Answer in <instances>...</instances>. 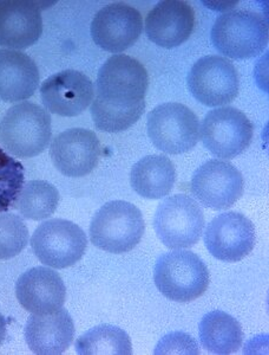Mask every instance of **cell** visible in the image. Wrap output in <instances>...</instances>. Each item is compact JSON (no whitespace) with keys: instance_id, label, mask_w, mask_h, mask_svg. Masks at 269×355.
<instances>
[{"instance_id":"6da1fadb","label":"cell","mask_w":269,"mask_h":355,"mask_svg":"<svg viewBox=\"0 0 269 355\" xmlns=\"http://www.w3.org/2000/svg\"><path fill=\"white\" fill-rule=\"evenodd\" d=\"M148 87V71L136 58L113 55L106 60L97 75L90 110L97 130L120 133L135 125L145 112Z\"/></svg>"},{"instance_id":"30bf717a","label":"cell","mask_w":269,"mask_h":355,"mask_svg":"<svg viewBox=\"0 0 269 355\" xmlns=\"http://www.w3.org/2000/svg\"><path fill=\"white\" fill-rule=\"evenodd\" d=\"M187 80L189 92L207 107L229 105L239 95V73L225 57H202L190 69Z\"/></svg>"},{"instance_id":"9c48e42d","label":"cell","mask_w":269,"mask_h":355,"mask_svg":"<svg viewBox=\"0 0 269 355\" xmlns=\"http://www.w3.org/2000/svg\"><path fill=\"white\" fill-rule=\"evenodd\" d=\"M200 130L205 148L220 159H233L243 153L254 137L252 121L234 107L210 110Z\"/></svg>"},{"instance_id":"277c9868","label":"cell","mask_w":269,"mask_h":355,"mask_svg":"<svg viewBox=\"0 0 269 355\" xmlns=\"http://www.w3.org/2000/svg\"><path fill=\"white\" fill-rule=\"evenodd\" d=\"M154 281L161 294L175 302H192L208 291V268L193 251L162 254L154 269Z\"/></svg>"},{"instance_id":"ffe728a7","label":"cell","mask_w":269,"mask_h":355,"mask_svg":"<svg viewBox=\"0 0 269 355\" xmlns=\"http://www.w3.org/2000/svg\"><path fill=\"white\" fill-rule=\"evenodd\" d=\"M38 85L39 70L31 57L16 50H0V101L28 100Z\"/></svg>"},{"instance_id":"7a4b0ae2","label":"cell","mask_w":269,"mask_h":355,"mask_svg":"<svg viewBox=\"0 0 269 355\" xmlns=\"http://www.w3.org/2000/svg\"><path fill=\"white\" fill-rule=\"evenodd\" d=\"M212 42L219 53L233 60L261 55L268 45V21L252 10H234L217 17L212 28Z\"/></svg>"},{"instance_id":"7c38bea8","label":"cell","mask_w":269,"mask_h":355,"mask_svg":"<svg viewBox=\"0 0 269 355\" xmlns=\"http://www.w3.org/2000/svg\"><path fill=\"white\" fill-rule=\"evenodd\" d=\"M203 241L209 254L215 259L222 262H239L253 251L257 242L255 226L245 214L225 212L209 223Z\"/></svg>"},{"instance_id":"ba28073f","label":"cell","mask_w":269,"mask_h":355,"mask_svg":"<svg viewBox=\"0 0 269 355\" xmlns=\"http://www.w3.org/2000/svg\"><path fill=\"white\" fill-rule=\"evenodd\" d=\"M31 248L45 266L65 269L84 256L88 239L84 231L66 219H50L37 227Z\"/></svg>"},{"instance_id":"cb8c5ba5","label":"cell","mask_w":269,"mask_h":355,"mask_svg":"<svg viewBox=\"0 0 269 355\" xmlns=\"http://www.w3.org/2000/svg\"><path fill=\"white\" fill-rule=\"evenodd\" d=\"M76 351L81 355H130L133 346L123 329L111 324H102L77 340Z\"/></svg>"},{"instance_id":"3957f363","label":"cell","mask_w":269,"mask_h":355,"mask_svg":"<svg viewBox=\"0 0 269 355\" xmlns=\"http://www.w3.org/2000/svg\"><path fill=\"white\" fill-rule=\"evenodd\" d=\"M53 137L50 114L41 105L21 102L0 121V144L17 157H33L48 148Z\"/></svg>"},{"instance_id":"5b68a950","label":"cell","mask_w":269,"mask_h":355,"mask_svg":"<svg viewBox=\"0 0 269 355\" xmlns=\"http://www.w3.org/2000/svg\"><path fill=\"white\" fill-rule=\"evenodd\" d=\"M145 223L138 207L124 200L102 206L90 224L93 245L111 254H125L136 248L145 234Z\"/></svg>"},{"instance_id":"8fae6325","label":"cell","mask_w":269,"mask_h":355,"mask_svg":"<svg viewBox=\"0 0 269 355\" xmlns=\"http://www.w3.org/2000/svg\"><path fill=\"white\" fill-rule=\"evenodd\" d=\"M192 192L202 205L212 210H227L241 198L245 182L232 162L209 160L192 178Z\"/></svg>"},{"instance_id":"83f0119b","label":"cell","mask_w":269,"mask_h":355,"mask_svg":"<svg viewBox=\"0 0 269 355\" xmlns=\"http://www.w3.org/2000/svg\"><path fill=\"white\" fill-rule=\"evenodd\" d=\"M6 319L3 315L0 314V345L3 343L5 338H6Z\"/></svg>"},{"instance_id":"44dd1931","label":"cell","mask_w":269,"mask_h":355,"mask_svg":"<svg viewBox=\"0 0 269 355\" xmlns=\"http://www.w3.org/2000/svg\"><path fill=\"white\" fill-rule=\"evenodd\" d=\"M176 168L165 155L153 154L133 166L130 182L133 191L145 199H161L173 190Z\"/></svg>"},{"instance_id":"e0dca14e","label":"cell","mask_w":269,"mask_h":355,"mask_svg":"<svg viewBox=\"0 0 269 355\" xmlns=\"http://www.w3.org/2000/svg\"><path fill=\"white\" fill-rule=\"evenodd\" d=\"M16 295L21 307L30 313L50 314L64 306L66 287L57 271L37 266L18 279Z\"/></svg>"},{"instance_id":"d6986e66","label":"cell","mask_w":269,"mask_h":355,"mask_svg":"<svg viewBox=\"0 0 269 355\" xmlns=\"http://www.w3.org/2000/svg\"><path fill=\"white\" fill-rule=\"evenodd\" d=\"M24 335L35 354H63L75 339V324L68 311L61 308L50 314L31 315Z\"/></svg>"},{"instance_id":"603a6c76","label":"cell","mask_w":269,"mask_h":355,"mask_svg":"<svg viewBox=\"0 0 269 355\" xmlns=\"http://www.w3.org/2000/svg\"><path fill=\"white\" fill-rule=\"evenodd\" d=\"M59 204V192L56 186L45 180L26 182L13 207L26 219L43 220L55 214Z\"/></svg>"},{"instance_id":"5bb4252c","label":"cell","mask_w":269,"mask_h":355,"mask_svg":"<svg viewBox=\"0 0 269 355\" xmlns=\"http://www.w3.org/2000/svg\"><path fill=\"white\" fill-rule=\"evenodd\" d=\"M41 96L50 113L75 117L93 103L95 87L85 73L68 69L46 78L41 83Z\"/></svg>"},{"instance_id":"9a60e30c","label":"cell","mask_w":269,"mask_h":355,"mask_svg":"<svg viewBox=\"0 0 269 355\" xmlns=\"http://www.w3.org/2000/svg\"><path fill=\"white\" fill-rule=\"evenodd\" d=\"M53 165L65 177L91 173L101 159V142L93 130L73 128L58 134L50 148Z\"/></svg>"},{"instance_id":"ac0fdd59","label":"cell","mask_w":269,"mask_h":355,"mask_svg":"<svg viewBox=\"0 0 269 355\" xmlns=\"http://www.w3.org/2000/svg\"><path fill=\"white\" fill-rule=\"evenodd\" d=\"M43 33V18L35 1L0 0V46L24 50Z\"/></svg>"},{"instance_id":"52a82bcc","label":"cell","mask_w":269,"mask_h":355,"mask_svg":"<svg viewBox=\"0 0 269 355\" xmlns=\"http://www.w3.org/2000/svg\"><path fill=\"white\" fill-rule=\"evenodd\" d=\"M148 135L157 150L178 155L187 153L200 139V122L187 105L169 102L157 105L148 115Z\"/></svg>"},{"instance_id":"7402d4cb","label":"cell","mask_w":269,"mask_h":355,"mask_svg":"<svg viewBox=\"0 0 269 355\" xmlns=\"http://www.w3.org/2000/svg\"><path fill=\"white\" fill-rule=\"evenodd\" d=\"M198 333L202 346L212 354H234L241 348L243 341L240 322L221 311L205 314L198 324Z\"/></svg>"},{"instance_id":"8992f818","label":"cell","mask_w":269,"mask_h":355,"mask_svg":"<svg viewBox=\"0 0 269 355\" xmlns=\"http://www.w3.org/2000/svg\"><path fill=\"white\" fill-rule=\"evenodd\" d=\"M205 227V214L196 200L185 194H175L157 206L154 229L169 249L181 250L195 245Z\"/></svg>"},{"instance_id":"484cf974","label":"cell","mask_w":269,"mask_h":355,"mask_svg":"<svg viewBox=\"0 0 269 355\" xmlns=\"http://www.w3.org/2000/svg\"><path fill=\"white\" fill-rule=\"evenodd\" d=\"M28 244V226L13 214H0V259L16 257Z\"/></svg>"},{"instance_id":"2e32d148","label":"cell","mask_w":269,"mask_h":355,"mask_svg":"<svg viewBox=\"0 0 269 355\" xmlns=\"http://www.w3.org/2000/svg\"><path fill=\"white\" fill-rule=\"evenodd\" d=\"M195 28L192 5L181 0L157 3L145 18L149 40L161 48L173 49L188 41Z\"/></svg>"},{"instance_id":"4fadbf2b","label":"cell","mask_w":269,"mask_h":355,"mask_svg":"<svg viewBox=\"0 0 269 355\" xmlns=\"http://www.w3.org/2000/svg\"><path fill=\"white\" fill-rule=\"evenodd\" d=\"M90 31L95 44L104 51L123 53L138 41L143 31V18L133 6L113 3L95 15Z\"/></svg>"},{"instance_id":"4316f807","label":"cell","mask_w":269,"mask_h":355,"mask_svg":"<svg viewBox=\"0 0 269 355\" xmlns=\"http://www.w3.org/2000/svg\"><path fill=\"white\" fill-rule=\"evenodd\" d=\"M155 354H200V348L193 336L175 331L165 335L158 343Z\"/></svg>"},{"instance_id":"d4e9b609","label":"cell","mask_w":269,"mask_h":355,"mask_svg":"<svg viewBox=\"0 0 269 355\" xmlns=\"http://www.w3.org/2000/svg\"><path fill=\"white\" fill-rule=\"evenodd\" d=\"M24 186V167L0 147V214L16 202Z\"/></svg>"}]
</instances>
